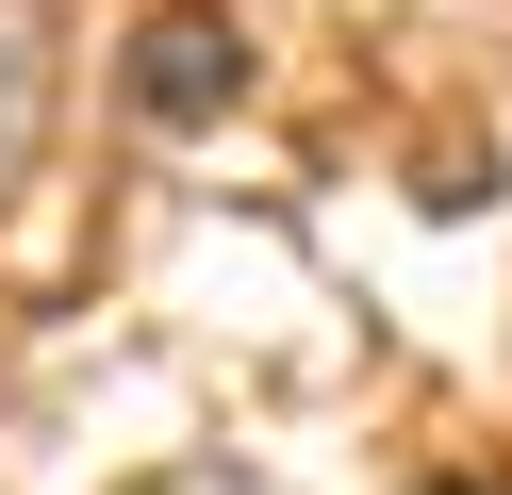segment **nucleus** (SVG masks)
<instances>
[{
	"label": "nucleus",
	"instance_id": "f257e3e1",
	"mask_svg": "<svg viewBox=\"0 0 512 495\" xmlns=\"http://www.w3.org/2000/svg\"><path fill=\"white\" fill-rule=\"evenodd\" d=\"M248 99V33L215 17V0H166V17L133 33V116L149 132H215Z\"/></svg>",
	"mask_w": 512,
	"mask_h": 495
},
{
	"label": "nucleus",
	"instance_id": "f03ea898",
	"mask_svg": "<svg viewBox=\"0 0 512 495\" xmlns=\"http://www.w3.org/2000/svg\"><path fill=\"white\" fill-rule=\"evenodd\" d=\"M50 83H67V17L50 0H0V198L34 182V149H50Z\"/></svg>",
	"mask_w": 512,
	"mask_h": 495
},
{
	"label": "nucleus",
	"instance_id": "7ed1b4c3",
	"mask_svg": "<svg viewBox=\"0 0 512 495\" xmlns=\"http://www.w3.org/2000/svg\"><path fill=\"white\" fill-rule=\"evenodd\" d=\"M430 495H463V479H430Z\"/></svg>",
	"mask_w": 512,
	"mask_h": 495
}]
</instances>
